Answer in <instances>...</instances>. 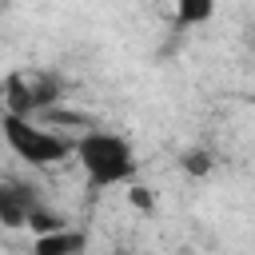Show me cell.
<instances>
[{
    "instance_id": "cell-1",
    "label": "cell",
    "mask_w": 255,
    "mask_h": 255,
    "mask_svg": "<svg viewBox=\"0 0 255 255\" xmlns=\"http://www.w3.org/2000/svg\"><path fill=\"white\" fill-rule=\"evenodd\" d=\"M76 159H80V167H84L92 191L131 183L135 171H139V163H135V147H131L124 135L104 131V128H88V131L76 139Z\"/></svg>"
},
{
    "instance_id": "cell-2",
    "label": "cell",
    "mask_w": 255,
    "mask_h": 255,
    "mask_svg": "<svg viewBox=\"0 0 255 255\" xmlns=\"http://www.w3.org/2000/svg\"><path fill=\"white\" fill-rule=\"evenodd\" d=\"M0 135L4 143L32 167H52L68 155H76V139L72 135H60L52 128H44L40 120H28V116H12V112H0Z\"/></svg>"
},
{
    "instance_id": "cell-3",
    "label": "cell",
    "mask_w": 255,
    "mask_h": 255,
    "mask_svg": "<svg viewBox=\"0 0 255 255\" xmlns=\"http://www.w3.org/2000/svg\"><path fill=\"white\" fill-rule=\"evenodd\" d=\"M60 100H64V80L48 68H20V72L4 76V84H0V104L12 116L36 120L40 112H48Z\"/></svg>"
},
{
    "instance_id": "cell-4",
    "label": "cell",
    "mask_w": 255,
    "mask_h": 255,
    "mask_svg": "<svg viewBox=\"0 0 255 255\" xmlns=\"http://www.w3.org/2000/svg\"><path fill=\"white\" fill-rule=\"evenodd\" d=\"M84 251H88V231L72 223L32 239V255H84Z\"/></svg>"
},
{
    "instance_id": "cell-5",
    "label": "cell",
    "mask_w": 255,
    "mask_h": 255,
    "mask_svg": "<svg viewBox=\"0 0 255 255\" xmlns=\"http://www.w3.org/2000/svg\"><path fill=\"white\" fill-rule=\"evenodd\" d=\"M215 16V0H175V28H199Z\"/></svg>"
},
{
    "instance_id": "cell-6",
    "label": "cell",
    "mask_w": 255,
    "mask_h": 255,
    "mask_svg": "<svg viewBox=\"0 0 255 255\" xmlns=\"http://www.w3.org/2000/svg\"><path fill=\"white\" fill-rule=\"evenodd\" d=\"M24 227H28L32 235H48V231H60V227H68V219H64L60 211H52L48 203H36V207L28 211V219H24Z\"/></svg>"
},
{
    "instance_id": "cell-7",
    "label": "cell",
    "mask_w": 255,
    "mask_h": 255,
    "mask_svg": "<svg viewBox=\"0 0 255 255\" xmlns=\"http://www.w3.org/2000/svg\"><path fill=\"white\" fill-rule=\"evenodd\" d=\"M36 120H40V124H52V128H96V124H92V116L72 112V108H60V104H52L48 112H40Z\"/></svg>"
},
{
    "instance_id": "cell-8",
    "label": "cell",
    "mask_w": 255,
    "mask_h": 255,
    "mask_svg": "<svg viewBox=\"0 0 255 255\" xmlns=\"http://www.w3.org/2000/svg\"><path fill=\"white\" fill-rule=\"evenodd\" d=\"M179 167H183L191 179H203V175H211V167H215V155H211L207 147H187V151L179 155Z\"/></svg>"
},
{
    "instance_id": "cell-9",
    "label": "cell",
    "mask_w": 255,
    "mask_h": 255,
    "mask_svg": "<svg viewBox=\"0 0 255 255\" xmlns=\"http://www.w3.org/2000/svg\"><path fill=\"white\" fill-rule=\"evenodd\" d=\"M128 199H131V207H139V211H155V199H151L147 187H139L135 179H131V187H128Z\"/></svg>"
},
{
    "instance_id": "cell-10",
    "label": "cell",
    "mask_w": 255,
    "mask_h": 255,
    "mask_svg": "<svg viewBox=\"0 0 255 255\" xmlns=\"http://www.w3.org/2000/svg\"><path fill=\"white\" fill-rule=\"evenodd\" d=\"M112 255H135V251H124V247H120V251H112Z\"/></svg>"
},
{
    "instance_id": "cell-11",
    "label": "cell",
    "mask_w": 255,
    "mask_h": 255,
    "mask_svg": "<svg viewBox=\"0 0 255 255\" xmlns=\"http://www.w3.org/2000/svg\"><path fill=\"white\" fill-rule=\"evenodd\" d=\"M251 48H255V40H251Z\"/></svg>"
}]
</instances>
